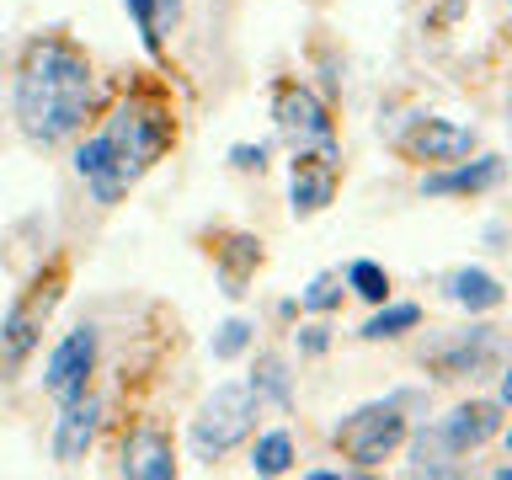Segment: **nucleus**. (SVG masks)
I'll list each match as a JSON object with an SVG mask.
<instances>
[{
  "label": "nucleus",
  "mask_w": 512,
  "mask_h": 480,
  "mask_svg": "<svg viewBox=\"0 0 512 480\" xmlns=\"http://www.w3.org/2000/svg\"><path fill=\"white\" fill-rule=\"evenodd\" d=\"M91 102H96L91 59L59 32L32 38L22 54V70H16V128L32 144L54 150V144L75 139L86 128Z\"/></svg>",
  "instance_id": "nucleus-1"
},
{
  "label": "nucleus",
  "mask_w": 512,
  "mask_h": 480,
  "mask_svg": "<svg viewBox=\"0 0 512 480\" xmlns=\"http://www.w3.org/2000/svg\"><path fill=\"white\" fill-rule=\"evenodd\" d=\"M507 454H512V427H507Z\"/></svg>",
  "instance_id": "nucleus-29"
},
{
  "label": "nucleus",
  "mask_w": 512,
  "mask_h": 480,
  "mask_svg": "<svg viewBox=\"0 0 512 480\" xmlns=\"http://www.w3.org/2000/svg\"><path fill=\"white\" fill-rule=\"evenodd\" d=\"M336 198V160L326 155H294V182H288V203L299 219L320 214Z\"/></svg>",
  "instance_id": "nucleus-14"
},
{
  "label": "nucleus",
  "mask_w": 512,
  "mask_h": 480,
  "mask_svg": "<svg viewBox=\"0 0 512 480\" xmlns=\"http://www.w3.org/2000/svg\"><path fill=\"white\" fill-rule=\"evenodd\" d=\"M406 438H411V432H406ZM448 459H454V448L443 443V432H438V427H432V432L422 427V432L411 438L406 475H454V464H448Z\"/></svg>",
  "instance_id": "nucleus-19"
},
{
  "label": "nucleus",
  "mask_w": 512,
  "mask_h": 480,
  "mask_svg": "<svg viewBox=\"0 0 512 480\" xmlns=\"http://www.w3.org/2000/svg\"><path fill=\"white\" fill-rule=\"evenodd\" d=\"M406 150L427 166H454L475 150V128L454 118H416V134L406 139Z\"/></svg>",
  "instance_id": "nucleus-10"
},
{
  "label": "nucleus",
  "mask_w": 512,
  "mask_h": 480,
  "mask_svg": "<svg viewBox=\"0 0 512 480\" xmlns=\"http://www.w3.org/2000/svg\"><path fill=\"white\" fill-rule=\"evenodd\" d=\"M123 475L128 480H171L176 459H171V438L160 427H134L123 443Z\"/></svg>",
  "instance_id": "nucleus-15"
},
{
  "label": "nucleus",
  "mask_w": 512,
  "mask_h": 480,
  "mask_svg": "<svg viewBox=\"0 0 512 480\" xmlns=\"http://www.w3.org/2000/svg\"><path fill=\"white\" fill-rule=\"evenodd\" d=\"M406 400L411 395H390V400H374V406H358L336 427V448L358 464V470H379L384 459L406 443Z\"/></svg>",
  "instance_id": "nucleus-4"
},
{
  "label": "nucleus",
  "mask_w": 512,
  "mask_h": 480,
  "mask_svg": "<svg viewBox=\"0 0 512 480\" xmlns=\"http://www.w3.org/2000/svg\"><path fill=\"white\" fill-rule=\"evenodd\" d=\"M102 134L112 144V155H118L123 176H128V182H139V176L166 155V144L176 139V123H171V112L160 102H123L107 118Z\"/></svg>",
  "instance_id": "nucleus-3"
},
{
  "label": "nucleus",
  "mask_w": 512,
  "mask_h": 480,
  "mask_svg": "<svg viewBox=\"0 0 512 480\" xmlns=\"http://www.w3.org/2000/svg\"><path fill=\"white\" fill-rule=\"evenodd\" d=\"M96 374V326L91 320H80L75 331H64L59 336V347L48 352V363H43V390L48 400H75V395H86V384Z\"/></svg>",
  "instance_id": "nucleus-7"
},
{
  "label": "nucleus",
  "mask_w": 512,
  "mask_h": 480,
  "mask_svg": "<svg viewBox=\"0 0 512 480\" xmlns=\"http://www.w3.org/2000/svg\"><path fill=\"white\" fill-rule=\"evenodd\" d=\"M54 304H59V288H27V294L6 310V320H0V379H16L27 368Z\"/></svg>",
  "instance_id": "nucleus-6"
},
{
  "label": "nucleus",
  "mask_w": 512,
  "mask_h": 480,
  "mask_svg": "<svg viewBox=\"0 0 512 480\" xmlns=\"http://www.w3.org/2000/svg\"><path fill=\"white\" fill-rule=\"evenodd\" d=\"M502 176H507V160L502 155H480V160H454V166H443V171H427L422 176V192L427 198H464V192H491V187H502Z\"/></svg>",
  "instance_id": "nucleus-9"
},
{
  "label": "nucleus",
  "mask_w": 512,
  "mask_h": 480,
  "mask_svg": "<svg viewBox=\"0 0 512 480\" xmlns=\"http://www.w3.org/2000/svg\"><path fill=\"white\" fill-rule=\"evenodd\" d=\"M326 347H331V331L326 326H304L299 331V352H304V358H320Z\"/></svg>",
  "instance_id": "nucleus-27"
},
{
  "label": "nucleus",
  "mask_w": 512,
  "mask_h": 480,
  "mask_svg": "<svg viewBox=\"0 0 512 480\" xmlns=\"http://www.w3.org/2000/svg\"><path fill=\"white\" fill-rule=\"evenodd\" d=\"M256 411H262V400L251 395V384H219L214 395L203 400V411L192 416V432H187V448H192V459L198 464H214L224 459L235 443H246L251 438V427H256Z\"/></svg>",
  "instance_id": "nucleus-2"
},
{
  "label": "nucleus",
  "mask_w": 512,
  "mask_h": 480,
  "mask_svg": "<svg viewBox=\"0 0 512 480\" xmlns=\"http://www.w3.org/2000/svg\"><path fill=\"white\" fill-rule=\"evenodd\" d=\"M246 384H251V395L262 400V406H272V411H288V406H294V384H288V363L278 358V352H262V358H256V374H251Z\"/></svg>",
  "instance_id": "nucleus-17"
},
{
  "label": "nucleus",
  "mask_w": 512,
  "mask_h": 480,
  "mask_svg": "<svg viewBox=\"0 0 512 480\" xmlns=\"http://www.w3.org/2000/svg\"><path fill=\"white\" fill-rule=\"evenodd\" d=\"M496 406H512V363L502 368V384H496Z\"/></svg>",
  "instance_id": "nucleus-28"
},
{
  "label": "nucleus",
  "mask_w": 512,
  "mask_h": 480,
  "mask_svg": "<svg viewBox=\"0 0 512 480\" xmlns=\"http://www.w3.org/2000/svg\"><path fill=\"white\" fill-rule=\"evenodd\" d=\"M342 288H347L342 272H315L310 288L299 294V304H304V310H315V315H326V310H336V304H342Z\"/></svg>",
  "instance_id": "nucleus-22"
},
{
  "label": "nucleus",
  "mask_w": 512,
  "mask_h": 480,
  "mask_svg": "<svg viewBox=\"0 0 512 480\" xmlns=\"http://www.w3.org/2000/svg\"><path fill=\"white\" fill-rule=\"evenodd\" d=\"M347 288L368 304H384L390 299V272H384L379 262H368V256H358V262L347 267Z\"/></svg>",
  "instance_id": "nucleus-21"
},
{
  "label": "nucleus",
  "mask_w": 512,
  "mask_h": 480,
  "mask_svg": "<svg viewBox=\"0 0 512 480\" xmlns=\"http://www.w3.org/2000/svg\"><path fill=\"white\" fill-rule=\"evenodd\" d=\"M96 427H102V400L96 395H75L59 406L54 422V464H80L96 443Z\"/></svg>",
  "instance_id": "nucleus-8"
},
{
  "label": "nucleus",
  "mask_w": 512,
  "mask_h": 480,
  "mask_svg": "<svg viewBox=\"0 0 512 480\" xmlns=\"http://www.w3.org/2000/svg\"><path fill=\"white\" fill-rule=\"evenodd\" d=\"M251 331H256L251 320H240V315H235V320H224V326H219V336H214L208 347H214V358H219V363H235L240 352L251 347Z\"/></svg>",
  "instance_id": "nucleus-23"
},
{
  "label": "nucleus",
  "mask_w": 512,
  "mask_h": 480,
  "mask_svg": "<svg viewBox=\"0 0 512 480\" xmlns=\"http://www.w3.org/2000/svg\"><path fill=\"white\" fill-rule=\"evenodd\" d=\"M443 294L459 304V310H470V315H486V310H496V304L507 299V288L491 278L486 267H454L443 278Z\"/></svg>",
  "instance_id": "nucleus-16"
},
{
  "label": "nucleus",
  "mask_w": 512,
  "mask_h": 480,
  "mask_svg": "<svg viewBox=\"0 0 512 480\" xmlns=\"http://www.w3.org/2000/svg\"><path fill=\"white\" fill-rule=\"evenodd\" d=\"M272 118H278V134L294 144V155H326L336 160V123L326 102L299 86V80H283L278 91H272Z\"/></svg>",
  "instance_id": "nucleus-5"
},
{
  "label": "nucleus",
  "mask_w": 512,
  "mask_h": 480,
  "mask_svg": "<svg viewBox=\"0 0 512 480\" xmlns=\"http://www.w3.org/2000/svg\"><path fill=\"white\" fill-rule=\"evenodd\" d=\"M75 171H80V182L91 187V198H96V203H107V208L118 203L128 187H134V182H128V176H123L118 155H112L107 134H91L86 144H80V150H75Z\"/></svg>",
  "instance_id": "nucleus-11"
},
{
  "label": "nucleus",
  "mask_w": 512,
  "mask_h": 480,
  "mask_svg": "<svg viewBox=\"0 0 512 480\" xmlns=\"http://www.w3.org/2000/svg\"><path fill=\"white\" fill-rule=\"evenodd\" d=\"M496 352H502V342H496L491 326H464L454 342H443L438 352H432V363L443 368V379H475Z\"/></svg>",
  "instance_id": "nucleus-13"
},
{
  "label": "nucleus",
  "mask_w": 512,
  "mask_h": 480,
  "mask_svg": "<svg viewBox=\"0 0 512 480\" xmlns=\"http://www.w3.org/2000/svg\"><path fill=\"white\" fill-rule=\"evenodd\" d=\"M507 11H512V0H507Z\"/></svg>",
  "instance_id": "nucleus-30"
},
{
  "label": "nucleus",
  "mask_w": 512,
  "mask_h": 480,
  "mask_svg": "<svg viewBox=\"0 0 512 480\" xmlns=\"http://www.w3.org/2000/svg\"><path fill=\"white\" fill-rule=\"evenodd\" d=\"M438 432L454 454H470V448L491 443L496 432H502V406H496V400H464V406H454L438 422Z\"/></svg>",
  "instance_id": "nucleus-12"
},
{
  "label": "nucleus",
  "mask_w": 512,
  "mask_h": 480,
  "mask_svg": "<svg viewBox=\"0 0 512 480\" xmlns=\"http://www.w3.org/2000/svg\"><path fill=\"white\" fill-rule=\"evenodd\" d=\"M416 326H422V310H416V304H390L384 299L379 315L363 326V342H395V336H406Z\"/></svg>",
  "instance_id": "nucleus-20"
},
{
  "label": "nucleus",
  "mask_w": 512,
  "mask_h": 480,
  "mask_svg": "<svg viewBox=\"0 0 512 480\" xmlns=\"http://www.w3.org/2000/svg\"><path fill=\"white\" fill-rule=\"evenodd\" d=\"M150 11H155V32H160V38L182 22V0H150Z\"/></svg>",
  "instance_id": "nucleus-26"
},
{
  "label": "nucleus",
  "mask_w": 512,
  "mask_h": 480,
  "mask_svg": "<svg viewBox=\"0 0 512 480\" xmlns=\"http://www.w3.org/2000/svg\"><path fill=\"white\" fill-rule=\"evenodd\" d=\"M230 160H235V171H262L267 166V144H235Z\"/></svg>",
  "instance_id": "nucleus-25"
},
{
  "label": "nucleus",
  "mask_w": 512,
  "mask_h": 480,
  "mask_svg": "<svg viewBox=\"0 0 512 480\" xmlns=\"http://www.w3.org/2000/svg\"><path fill=\"white\" fill-rule=\"evenodd\" d=\"M128 11H134V27H139V38L150 54H160V32H155V11H150V0H123Z\"/></svg>",
  "instance_id": "nucleus-24"
},
{
  "label": "nucleus",
  "mask_w": 512,
  "mask_h": 480,
  "mask_svg": "<svg viewBox=\"0 0 512 480\" xmlns=\"http://www.w3.org/2000/svg\"><path fill=\"white\" fill-rule=\"evenodd\" d=\"M294 470V432L272 427L251 443V475H288Z\"/></svg>",
  "instance_id": "nucleus-18"
}]
</instances>
